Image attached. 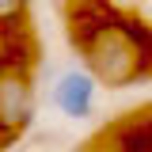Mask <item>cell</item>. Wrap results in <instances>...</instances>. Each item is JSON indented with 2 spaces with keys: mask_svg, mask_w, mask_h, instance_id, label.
<instances>
[{
  "mask_svg": "<svg viewBox=\"0 0 152 152\" xmlns=\"http://www.w3.org/2000/svg\"><path fill=\"white\" fill-rule=\"evenodd\" d=\"M38 110V91L31 65L19 57H4L0 61V145L15 141L23 129H31Z\"/></svg>",
  "mask_w": 152,
  "mask_h": 152,
  "instance_id": "2",
  "label": "cell"
},
{
  "mask_svg": "<svg viewBox=\"0 0 152 152\" xmlns=\"http://www.w3.org/2000/svg\"><path fill=\"white\" fill-rule=\"evenodd\" d=\"M148 53L152 46L141 42L137 27H129L126 19H103L80 34L84 69L95 76V84H107V88L137 84L148 72Z\"/></svg>",
  "mask_w": 152,
  "mask_h": 152,
  "instance_id": "1",
  "label": "cell"
},
{
  "mask_svg": "<svg viewBox=\"0 0 152 152\" xmlns=\"http://www.w3.org/2000/svg\"><path fill=\"white\" fill-rule=\"evenodd\" d=\"M31 15V0H0V31H19Z\"/></svg>",
  "mask_w": 152,
  "mask_h": 152,
  "instance_id": "4",
  "label": "cell"
},
{
  "mask_svg": "<svg viewBox=\"0 0 152 152\" xmlns=\"http://www.w3.org/2000/svg\"><path fill=\"white\" fill-rule=\"evenodd\" d=\"M145 137H148V145H152V118H148V126H145Z\"/></svg>",
  "mask_w": 152,
  "mask_h": 152,
  "instance_id": "5",
  "label": "cell"
},
{
  "mask_svg": "<svg viewBox=\"0 0 152 152\" xmlns=\"http://www.w3.org/2000/svg\"><path fill=\"white\" fill-rule=\"evenodd\" d=\"M95 95H99V84H95V76L88 72L84 65L65 69V72L53 80V88H50L53 107L65 114V118H72V122H88L95 114Z\"/></svg>",
  "mask_w": 152,
  "mask_h": 152,
  "instance_id": "3",
  "label": "cell"
}]
</instances>
